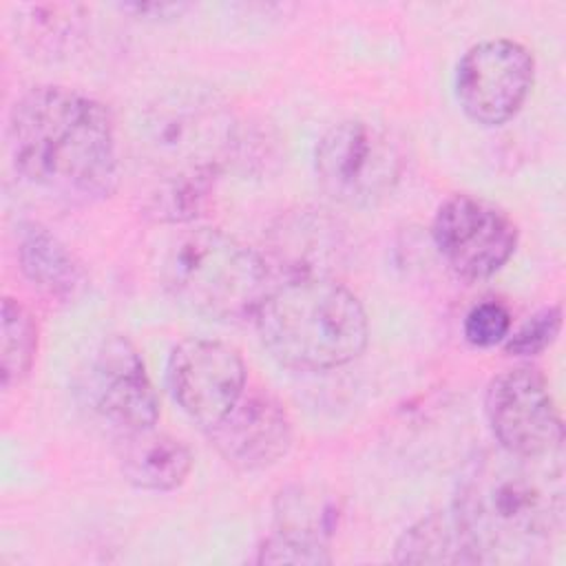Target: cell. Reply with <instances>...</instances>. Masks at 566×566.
<instances>
[{
    "label": "cell",
    "instance_id": "1",
    "mask_svg": "<svg viewBox=\"0 0 566 566\" xmlns=\"http://www.w3.org/2000/svg\"><path fill=\"white\" fill-rule=\"evenodd\" d=\"M7 144L18 175L51 197L95 203L117 188L115 119L80 91L42 84L22 93L9 113Z\"/></svg>",
    "mask_w": 566,
    "mask_h": 566
},
{
    "label": "cell",
    "instance_id": "16",
    "mask_svg": "<svg viewBox=\"0 0 566 566\" xmlns=\"http://www.w3.org/2000/svg\"><path fill=\"white\" fill-rule=\"evenodd\" d=\"M394 559L400 564H482L453 509L429 513L405 528Z\"/></svg>",
    "mask_w": 566,
    "mask_h": 566
},
{
    "label": "cell",
    "instance_id": "23",
    "mask_svg": "<svg viewBox=\"0 0 566 566\" xmlns=\"http://www.w3.org/2000/svg\"><path fill=\"white\" fill-rule=\"evenodd\" d=\"M122 9L135 11L139 15H148V18H177L188 9V4H184V2H133V4H124Z\"/></svg>",
    "mask_w": 566,
    "mask_h": 566
},
{
    "label": "cell",
    "instance_id": "3",
    "mask_svg": "<svg viewBox=\"0 0 566 566\" xmlns=\"http://www.w3.org/2000/svg\"><path fill=\"white\" fill-rule=\"evenodd\" d=\"M139 144L150 168L139 197L170 217H195L208 206L223 166L239 150V135L217 99L195 93L153 106L144 115Z\"/></svg>",
    "mask_w": 566,
    "mask_h": 566
},
{
    "label": "cell",
    "instance_id": "19",
    "mask_svg": "<svg viewBox=\"0 0 566 566\" xmlns=\"http://www.w3.org/2000/svg\"><path fill=\"white\" fill-rule=\"evenodd\" d=\"M276 520V531L281 533L327 544L336 522V509L327 497L296 486L279 495Z\"/></svg>",
    "mask_w": 566,
    "mask_h": 566
},
{
    "label": "cell",
    "instance_id": "13",
    "mask_svg": "<svg viewBox=\"0 0 566 566\" xmlns=\"http://www.w3.org/2000/svg\"><path fill=\"white\" fill-rule=\"evenodd\" d=\"M18 263L29 285L51 303H73L86 287L82 263L49 228L35 221H27L18 230Z\"/></svg>",
    "mask_w": 566,
    "mask_h": 566
},
{
    "label": "cell",
    "instance_id": "8",
    "mask_svg": "<svg viewBox=\"0 0 566 566\" xmlns=\"http://www.w3.org/2000/svg\"><path fill=\"white\" fill-rule=\"evenodd\" d=\"M484 407L500 449L524 458L562 453L564 424L548 382L535 367L522 365L495 376Z\"/></svg>",
    "mask_w": 566,
    "mask_h": 566
},
{
    "label": "cell",
    "instance_id": "21",
    "mask_svg": "<svg viewBox=\"0 0 566 566\" xmlns=\"http://www.w3.org/2000/svg\"><path fill=\"white\" fill-rule=\"evenodd\" d=\"M259 564H329L327 544L274 531L263 539L256 555Z\"/></svg>",
    "mask_w": 566,
    "mask_h": 566
},
{
    "label": "cell",
    "instance_id": "15",
    "mask_svg": "<svg viewBox=\"0 0 566 566\" xmlns=\"http://www.w3.org/2000/svg\"><path fill=\"white\" fill-rule=\"evenodd\" d=\"M270 250L290 279L329 276V268L340 252V239L327 217L316 210H298L281 217L272 230Z\"/></svg>",
    "mask_w": 566,
    "mask_h": 566
},
{
    "label": "cell",
    "instance_id": "18",
    "mask_svg": "<svg viewBox=\"0 0 566 566\" xmlns=\"http://www.w3.org/2000/svg\"><path fill=\"white\" fill-rule=\"evenodd\" d=\"M38 352V323L31 312L15 298H2V349H0V378L2 387L22 382L35 360Z\"/></svg>",
    "mask_w": 566,
    "mask_h": 566
},
{
    "label": "cell",
    "instance_id": "9",
    "mask_svg": "<svg viewBox=\"0 0 566 566\" xmlns=\"http://www.w3.org/2000/svg\"><path fill=\"white\" fill-rule=\"evenodd\" d=\"M431 234L447 265L467 281L500 272L517 245L513 219L489 199L464 192L442 201Z\"/></svg>",
    "mask_w": 566,
    "mask_h": 566
},
{
    "label": "cell",
    "instance_id": "7",
    "mask_svg": "<svg viewBox=\"0 0 566 566\" xmlns=\"http://www.w3.org/2000/svg\"><path fill=\"white\" fill-rule=\"evenodd\" d=\"M77 389L82 405L115 438L150 429L159 420L155 387L142 354L126 336H106L93 349Z\"/></svg>",
    "mask_w": 566,
    "mask_h": 566
},
{
    "label": "cell",
    "instance_id": "10",
    "mask_svg": "<svg viewBox=\"0 0 566 566\" xmlns=\"http://www.w3.org/2000/svg\"><path fill=\"white\" fill-rule=\"evenodd\" d=\"M535 62L526 46L506 38L473 44L455 69V97L478 124L509 122L531 93Z\"/></svg>",
    "mask_w": 566,
    "mask_h": 566
},
{
    "label": "cell",
    "instance_id": "5",
    "mask_svg": "<svg viewBox=\"0 0 566 566\" xmlns=\"http://www.w3.org/2000/svg\"><path fill=\"white\" fill-rule=\"evenodd\" d=\"M166 290L188 310L214 321L254 316L268 294V263L214 228L181 232L161 268Z\"/></svg>",
    "mask_w": 566,
    "mask_h": 566
},
{
    "label": "cell",
    "instance_id": "6",
    "mask_svg": "<svg viewBox=\"0 0 566 566\" xmlns=\"http://www.w3.org/2000/svg\"><path fill=\"white\" fill-rule=\"evenodd\" d=\"M321 188L345 206H374L402 172V155L389 130L367 119H343L327 128L314 148Z\"/></svg>",
    "mask_w": 566,
    "mask_h": 566
},
{
    "label": "cell",
    "instance_id": "12",
    "mask_svg": "<svg viewBox=\"0 0 566 566\" xmlns=\"http://www.w3.org/2000/svg\"><path fill=\"white\" fill-rule=\"evenodd\" d=\"M217 453L239 471H261L287 455L294 433L285 405L268 389H245L230 411L206 427Z\"/></svg>",
    "mask_w": 566,
    "mask_h": 566
},
{
    "label": "cell",
    "instance_id": "14",
    "mask_svg": "<svg viewBox=\"0 0 566 566\" xmlns=\"http://www.w3.org/2000/svg\"><path fill=\"white\" fill-rule=\"evenodd\" d=\"M115 442L119 471L135 489L155 493L175 491L192 469L190 449L179 438L155 427L119 436Z\"/></svg>",
    "mask_w": 566,
    "mask_h": 566
},
{
    "label": "cell",
    "instance_id": "2",
    "mask_svg": "<svg viewBox=\"0 0 566 566\" xmlns=\"http://www.w3.org/2000/svg\"><path fill=\"white\" fill-rule=\"evenodd\" d=\"M451 509L482 562H533L562 528V453L482 451L467 462Z\"/></svg>",
    "mask_w": 566,
    "mask_h": 566
},
{
    "label": "cell",
    "instance_id": "20",
    "mask_svg": "<svg viewBox=\"0 0 566 566\" xmlns=\"http://www.w3.org/2000/svg\"><path fill=\"white\" fill-rule=\"evenodd\" d=\"M562 329V307L551 305L535 312L517 332L509 334L504 340V352L509 356H537L542 354Z\"/></svg>",
    "mask_w": 566,
    "mask_h": 566
},
{
    "label": "cell",
    "instance_id": "11",
    "mask_svg": "<svg viewBox=\"0 0 566 566\" xmlns=\"http://www.w3.org/2000/svg\"><path fill=\"white\" fill-rule=\"evenodd\" d=\"M166 376L177 405L201 427L221 420L245 391L243 358L234 347L210 338L177 343Z\"/></svg>",
    "mask_w": 566,
    "mask_h": 566
},
{
    "label": "cell",
    "instance_id": "4",
    "mask_svg": "<svg viewBox=\"0 0 566 566\" xmlns=\"http://www.w3.org/2000/svg\"><path fill=\"white\" fill-rule=\"evenodd\" d=\"M254 323L270 356L301 371L352 363L369 336L358 296L332 276H301L270 287Z\"/></svg>",
    "mask_w": 566,
    "mask_h": 566
},
{
    "label": "cell",
    "instance_id": "17",
    "mask_svg": "<svg viewBox=\"0 0 566 566\" xmlns=\"http://www.w3.org/2000/svg\"><path fill=\"white\" fill-rule=\"evenodd\" d=\"M86 27L82 4H22L15 11L13 29L20 46L33 57L57 60L73 51Z\"/></svg>",
    "mask_w": 566,
    "mask_h": 566
},
{
    "label": "cell",
    "instance_id": "22",
    "mask_svg": "<svg viewBox=\"0 0 566 566\" xmlns=\"http://www.w3.org/2000/svg\"><path fill=\"white\" fill-rule=\"evenodd\" d=\"M462 329L473 347H495L511 332V312L500 301H482L467 312Z\"/></svg>",
    "mask_w": 566,
    "mask_h": 566
}]
</instances>
